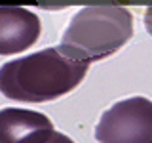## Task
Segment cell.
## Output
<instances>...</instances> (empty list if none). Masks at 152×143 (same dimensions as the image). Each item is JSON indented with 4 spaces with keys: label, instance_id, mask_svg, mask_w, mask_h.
Segmentation results:
<instances>
[{
    "label": "cell",
    "instance_id": "6da1fadb",
    "mask_svg": "<svg viewBox=\"0 0 152 143\" xmlns=\"http://www.w3.org/2000/svg\"><path fill=\"white\" fill-rule=\"evenodd\" d=\"M88 74V63L66 57L59 48L6 61L0 67V92L23 103H44L63 97Z\"/></svg>",
    "mask_w": 152,
    "mask_h": 143
},
{
    "label": "cell",
    "instance_id": "7a4b0ae2",
    "mask_svg": "<svg viewBox=\"0 0 152 143\" xmlns=\"http://www.w3.org/2000/svg\"><path fill=\"white\" fill-rule=\"evenodd\" d=\"M133 36V15L116 4L86 6L66 25L59 50L82 63L101 61L116 54Z\"/></svg>",
    "mask_w": 152,
    "mask_h": 143
},
{
    "label": "cell",
    "instance_id": "3957f363",
    "mask_svg": "<svg viewBox=\"0 0 152 143\" xmlns=\"http://www.w3.org/2000/svg\"><path fill=\"white\" fill-rule=\"evenodd\" d=\"M99 143H152V101L148 97H127L107 109L97 126Z\"/></svg>",
    "mask_w": 152,
    "mask_h": 143
},
{
    "label": "cell",
    "instance_id": "277c9868",
    "mask_svg": "<svg viewBox=\"0 0 152 143\" xmlns=\"http://www.w3.org/2000/svg\"><path fill=\"white\" fill-rule=\"evenodd\" d=\"M53 133V122L38 111L0 109V143H48Z\"/></svg>",
    "mask_w": 152,
    "mask_h": 143
},
{
    "label": "cell",
    "instance_id": "5b68a950",
    "mask_svg": "<svg viewBox=\"0 0 152 143\" xmlns=\"http://www.w3.org/2000/svg\"><path fill=\"white\" fill-rule=\"evenodd\" d=\"M40 17L27 8L0 6V55L25 52L38 40Z\"/></svg>",
    "mask_w": 152,
    "mask_h": 143
},
{
    "label": "cell",
    "instance_id": "8992f818",
    "mask_svg": "<svg viewBox=\"0 0 152 143\" xmlns=\"http://www.w3.org/2000/svg\"><path fill=\"white\" fill-rule=\"evenodd\" d=\"M48 143H74V141L70 139L69 136H65V133H61V132H55L53 136H51V139L48 141Z\"/></svg>",
    "mask_w": 152,
    "mask_h": 143
},
{
    "label": "cell",
    "instance_id": "52a82bcc",
    "mask_svg": "<svg viewBox=\"0 0 152 143\" xmlns=\"http://www.w3.org/2000/svg\"><path fill=\"white\" fill-rule=\"evenodd\" d=\"M145 27L148 31V35L152 36V6H148L145 12Z\"/></svg>",
    "mask_w": 152,
    "mask_h": 143
}]
</instances>
